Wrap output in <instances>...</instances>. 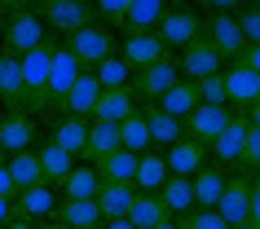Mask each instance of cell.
<instances>
[{
    "label": "cell",
    "instance_id": "cell-45",
    "mask_svg": "<svg viewBox=\"0 0 260 229\" xmlns=\"http://www.w3.org/2000/svg\"><path fill=\"white\" fill-rule=\"evenodd\" d=\"M243 119H247V128H256V133H260V102L251 110H243Z\"/></svg>",
    "mask_w": 260,
    "mask_h": 229
},
{
    "label": "cell",
    "instance_id": "cell-37",
    "mask_svg": "<svg viewBox=\"0 0 260 229\" xmlns=\"http://www.w3.org/2000/svg\"><path fill=\"white\" fill-rule=\"evenodd\" d=\"M128 18V0H97V27H123Z\"/></svg>",
    "mask_w": 260,
    "mask_h": 229
},
{
    "label": "cell",
    "instance_id": "cell-38",
    "mask_svg": "<svg viewBox=\"0 0 260 229\" xmlns=\"http://www.w3.org/2000/svg\"><path fill=\"white\" fill-rule=\"evenodd\" d=\"M238 172H260V133L247 128V141H243V159H238Z\"/></svg>",
    "mask_w": 260,
    "mask_h": 229
},
{
    "label": "cell",
    "instance_id": "cell-49",
    "mask_svg": "<svg viewBox=\"0 0 260 229\" xmlns=\"http://www.w3.org/2000/svg\"><path fill=\"white\" fill-rule=\"evenodd\" d=\"M154 229H181V220H164V225H154Z\"/></svg>",
    "mask_w": 260,
    "mask_h": 229
},
{
    "label": "cell",
    "instance_id": "cell-17",
    "mask_svg": "<svg viewBox=\"0 0 260 229\" xmlns=\"http://www.w3.org/2000/svg\"><path fill=\"white\" fill-rule=\"evenodd\" d=\"M164 18H168V0H128L123 31H128V36H154Z\"/></svg>",
    "mask_w": 260,
    "mask_h": 229
},
{
    "label": "cell",
    "instance_id": "cell-9",
    "mask_svg": "<svg viewBox=\"0 0 260 229\" xmlns=\"http://www.w3.org/2000/svg\"><path fill=\"white\" fill-rule=\"evenodd\" d=\"M84 71H80V62L67 53V44H57L53 49V62H49V106L62 115V102H67V93L75 88V80H80Z\"/></svg>",
    "mask_w": 260,
    "mask_h": 229
},
{
    "label": "cell",
    "instance_id": "cell-35",
    "mask_svg": "<svg viewBox=\"0 0 260 229\" xmlns=\"http://www.w3.org/2000/svg\"><path fill=\"white\" fill-rule=\"evenodd\" d=\"M88 75H93V80L102 84V88H128V80H133V71H128V67L119 62V53H115V57H106V62H102L97 71H88Z\"/></svg>",
    "mask_w": 260,
    "mask_h": 229
},
{
    "label": "cell",
    "instance_id": "cell-10",
    "mask_svg": "<svg viewBox=\"0 0 260 229\" xmlns=\"http://www.w3.org/2000/svg\"><path fill=\"white\" fill-rule=\"evenodd\" d=\"M177 71H181V80L199 84V80H212V75H220V71H225V62H220V53H216L207 40H194L190 49L177 57Z\"/></svg>",
    "mask_w": 260,
    "mask_h": 229
},
{
    "label": "cell",
    "instance_id": "cell-42",
    "mask_svg": "<svg viewBox=\"0 0 260 229\" xmlns=\"http://www.w3.org/2000/svg\"><path fill=\"white\" fill-rule=\"evenodd\" d=\"M238 62H243V67H247V71H251V75H256V80H260V44H247V49H243V57H238Z\"/></svg>",
    "mask_w": 260,
    "mask_h": 229
},
{
    "label": "cell",
    "instance_id": "cell-15",
    "mask_svg": "<svg viewBox=\"0 0 260 229\" xmlns=\"http://www.w3.org/2000/svg\"><path fill=\"white\" fill-rule=\"evenodd\" d=\"M159 57H168V49L159 44V36H123V44H119V62L128 71H146V67H154Z\"/></svg>",
    "mask_w": 260,
    "mask_h": 229
},
{
    "label": "cell",
    "instance_id": "cell-18",
    "mask_svg": "<svg viewBox=\"0 0 260 229\" xmlns=\"http://www.w3.org/2000/svg\"><path fill=\"white\" fill-rule=\"evenodd\" d=\"M225 181H230V172H225V168H216V163L199 168V172L190 176V185H194V207H203V212H216L220 194H225Z\"/></svg>",
    "mask_w": 260,
    "mask_h": 229
},
{
    "label": "cell",
    "instance_id": "cell-4",
    "mask_svg": "<svg viewBox=\"0 0 260 229\" xmlns=\"http://www.w3.org/2000/svg\"><path fill=\"white\" fill-rule=\"evenodd\" d=\"M159 44L164 49H190L194 40H203V18H199V9H190V5H168V18L159 22Z\"/></svg>",
    "mask_w": 260,
    "mask_h": 229
},
{
    "label": "cell",
    "instance_id": "cell-21",
    "mask_svg": "<svg viewBox=\"0 0 260 229\" xmlns=\"http://www.w3.org/2000/svg\"><path fill=\"white\" fill-rule=\"evenodd\" d=\"M137 110V97H133V88H102V97H97V110L88 123H123L128 115Z\"/></svg>",
    "mask_w": 260,
    "mask_h": 229
},
{
    "label": "cell",
    "instance_id": "cell-32",
    "mask_svg": "<svg viewBox=\"0 0 260 229\" xmlns=\"http://www.w3.org/2000/svg\"><path fill=\"white\" fill-rule=\"evenodd\" d=\"M123 220H128L133 229H154V225H164V220H172V216L164 212V203H159V194H137Z\"/></svg>",
    "mask_w": 260,
    "mask_h": 229
},
{
    "label": "cell",
    "instance_id": "cell-27",
    "mask_svg": "<svg viewBox=\"0 0 260 229\" xmlns=\"http://www.w3.org/2000/svg\"><path fill=\"white\" fill-rule=\"evenodd\" d=\"M53 220H57L62 229H102L97 199H93V203H71V199H62V203H57V212H53Z\"/></svg>",
    "mask_w": 260,
    "mask_h": 229
},
{
    "label": "cell",
    "instance_id": "cell-40",
    "mask_svg": "<svg viewBox=\"0 0 260 229\" xmlns=\"http://www.w3.org/2000/svg\"><path fill=\"white\" fill-rule=\"evenodd\" d=\"M181 229H230V225H225L216 212H203V207H194L190 216H181Z\"/></svg>",
    "mask_w": 260,
    "mask_h": 229
},
{
    "label": "cell",
    "instance_id": "cell-24",
    "mask_svg": "<svg viewBox=\"0 0 260 229\" xmlns=\"http://www.w3.org/2000/svg\"><path fill=\"white\" fill-rule=\"evenodd\" d=\"M97 189H102L97 168H93V163H75V172L62 181V199H71V203H93Z\"/></svg>",
    "mask_w": 260,
    "mask_h": 229
},
{
    "label": "cell",
    "instance_id": "cell-3",
    "mask_svg": "<svg viewBox=\"0 0 260 229\" xmlns=\"http://www.w3.org/2000/svg\"><path fill=\"white\" fill-rule=\"evenodd\" d=\"M67 53L80 62V71H97L106 57H115L119 53V44H115V36H110L106 27H84V31H75V36H67Z\"/></svg>",
    "mask_w": 260,
    "mask_h": 229
},
{
    "label": "cell",
    "instance_id": "cell-1",
    "mask_svg": "<svg viewBox=\"0 0 260 229\" xmlns=\"http://www.w3.org/2000/svg\"><path fill=\"white\" fill-rule=\"evenodd\" d=\"M31 14L40 18L49 31L75 36V31H84V27H93V22H97V5H93V0H36Z\"/></svg>",
    "mask_w": 260,
    "mask_h": 229
},
{
    "label": "cell",
    "instance_id": "cell-13",
    "mask_svg": "<svg viewBox=\"0 0 260 229\" xmlns=\"http://www.w3.org/2000/svg\"><path fill=\"white\" fill-rule=\"evenodd\" d=\"M0 102L5 115H22V57L0 49Z\"/></svg>",
    "mask_w": 260,
    "mask_h": 229
},
{
    "label": "cell",
    "instance_id": "cell-46",
    "mask_svg": "<svg viewBox=\"0 0 260 229\" xmlns=\"http://www.w3.org/2000/svg\"><path fill=\"white\" fill-rule=\"evenodd\" d=\"M14 9H18V0H0V27H5V18L14 14Z\"/></svg>",
    "mask_w": 260,
    "mask_h": 229
},
{
    "label": "cell",
    "instance_id": "cell-47",
    "mask_svg": "<svg viewBox=\"0 0 260 229\" xmlns=\"http://www.w3.org/2000/svg\"><path fill=\"white\" fill-rule=\"evenodd\" d=\"M102 229H133V225H128V220L119 216V220H102Z\"/></svg>",
    "mask_w": 260,
    "mask_h": 229
},
{
    "label": "cell",
    "instance_id": "cell-16",
    "mask_svg": "<svg viewBox=\"0 0 260 229\" xmlns=\"http://www.w3.org/2000/svg\"><path fill=\"white\" fill-rule=\"evenodd\" d=\"M243 141H247V119H243V115H234L230 128L207 146V154L216 159V168H238V159H243Z\"/></svg>",
    "mask_w": 260,
    "mask_h": 229
},
{
    "label": "cell",
    "instance_id": "cell-11",
    "mask_svg": "<svg viewBox=\"0 0 260 229\" xmlns=\"http://www.w3.org/2000/svg\"><path fill=\"white\" fill-rule=\"evenodd\" d=\"M247 199H251V176H247V172H234L230 181H225V194H220V203H216V216L230 229L247 225Z\"/></svg>",
    "mask_w": 260,
    "mask_h": 229
},
{
    "label": "cell",
    "instance_id": "cell-53",
    "mask_svg": "<svg viewBox=\"0 0 260 229\" xmlns=\"http://www.w3.org/2000/svg\"><path fill=\"white\" fill-rule=\"evenodd\" d=\"M0 159H5V154H0Z\"/></svg>",
    "mask_w": 260,
    "mask_h": 229
},
{
    "label": "cell",
    "instance_id": "cell-30",
    "mask_svg": "<svg viewBox=\"0 0 260 229\" xmlns=\"http://www.w3.org/2000/svg\"><path fill=\"white\" fill-rule=\"evenodd\" d=\"M137 159H141V154L115 150V154H106V159L93 163V168H97V176H102L106 185H133V176H137Z\"/></svg>",
    "mask_w": 260,
    "mask_h": 229
},
{
    "label": "cell",
    "instance_id": "cell-6",
    "mask_svg": "<svg viewBox=\"0 0 260 229\" xmlns=\"http://www.w3.org/2000/svg\"><path fill=\"white\" fill-rule=\"evenodd\" d=\"M230 119H234V110H230V106H203V102H199V106H194L190 115L181 119V128H185V137H190V141H199V146H212V141H216V137L230 128Z\"/></svg>",
    "mask_w": 260,
    "mask_h": 229
},
{
    "label": "cell",
    "instance_id": "cell-23",
    "mask_svg": "<svg viewBox=\"0 0 260 229\" xmlns=\"http://www.w3.org/2000/svg\"><path fill=\"white\" fill-rule=\"evenodd\" d=\"M5 172H9V181H14V194H22V189H36V185H44L40 154H36V150H22V154H14V159H5Z\"/></svg>",
    "mask_w": 260,
    "mask_h": 229
},
{
    "label": "cell",
    "instance_id": "cell-34",
    "mask_svg": "<svg viewBox=\"0 0 260 229\" xmlns=\"http://www.w3.org/2000/svg\"><path fill=\"white\" fill-rule=\"evenodd\" d=\"M119 150H128V154H146L150 150V128H146V110L141 106L119 123Z\"/></svg>",
    "mask_w": 260,
    "mask_h": 229
},
{
    "label": "cell",
    "instance_id": "cell-44",
    "mask_svg": "<svg viewBox=\"0 0 260 229\" xmlns=\"http://www.w3.org/2000/svg\"><path fill=\"white\" fill-rule=\"evenodd\" d=\"M14 220V199H0V229Z\"/></svg>",
    "mask_w": 260,
    "mask_h": 229
},
{
    "label": "cell",
    "instance_id": "cell-51",
    "mask_svg": "<svg viewBox=\"0 0 260 229\" xmlns=\"http://www.w3.org/2000/svg\"><path fill=\"white\" fill-rule=\"evenodd\" d=\"M251 181H260V172H256V176H251Z\"/></svg>",
    "mask_w": 260,
    "mask_h": 229
},
{
    "label": "cell",
    "instance_id": "cell-26",
    "mask_svg": "<svg viewBox=\"0 0 260 229\" xmlns=\"http://www.w3.org/2000/svg\"><path fill=\"white\" fill-rule=\"evenodd\" d=\"M159 203H164V212L172 216V220H181V216L194 212V185L185 176H168L164 189H159Z\"/></svg>",
    "mask_w": 260,
    "mask_h": 229
},
{
    "label": "cell",
    "instance_id": "cell-7",
    "mask_svg": "<svg viewBox=\"0 0 260 229\" xmlns=\"http://www.w3.org/2000/svg\"><path fill=\"white\" fill-rule=\"evenodd\" d=\"M203 40L220 53V62H238L243 49H247L243 31H238V22H234V14H207L203 18Z\"/></svg>",
    "mask_w": 260,
    "mask_h": 229
},
{
    "label": "cell",
    "instance_id": "cell-50",
    "mask_svg": "<svg viewBox=\"0 0 260 229\" xmlns=\"http://www.w3.org/2000/svg\"><path fill=\"white\" fill-rule=\"evenodd\" d=\"M36 229H62V225H57V220H44V225H36Z\"/></svg>",
    "mask_w": 260,
    "mask_h": 229
},
{
    "label": "cell",
    "instance_id": "cell-12",
    "mask_svg": "<svg viewBox=\"0 0 260 229\" xmlns=\"http://www.w3.org/2000/svg\"><path fill=\"white\" fill-rule=\"evenodd\" d=\"M22 150H36V119L31 115H5L0 110V154L14 159Z\"/></svg>",
    "mask_w": 260,
    "mask_h": 229
},
{
    "label": "cell",
    "instance_id": "cell-41",
    "mask_svg": "<svg viewBox=\"0 0 260 229\" xmlns=\"http://www.w3.org/2000/svg\"><path fill=\"white\" fill-rule=\"evenodd\" d=\"M247 225L260 229V181H251V199H247Z\"/></svg>",
    "mask_w": 260,
    "mask_h": 229
},
{
    "label": "cell",
    "instance_id": "cell-33",
    "mask_svg": "<svg viewBox=\"0 0 260 229\" xmlns=\"http://www.w3.org/2000/svg\"><path fill=\"white\" fill-rule=\"evenodd\" d=\"M154 106L164 110V115H172V119H185V115L199 106V88H194L190 80H177L164 97H159V102H154Z\"/></svg>",
    "mask_w": 260,
    "mask_h": 229
},
{
    "label": "cell",
    "instance_id": "cell-22",
    "mask_svg": "<svg viewBox=\"0 0 260 229\" xmlns=\"http://www.w3.org/2000/svg\"><path fill=\"white\" fill-rule=\"evenodd\" d=\"M146 110V128H150V150H159V154H164L168 146H177L181 137H185V128H181V119H172V115H164V110L154 106H141Z\"/></svg>",
    "mask_w": 260,
    "mask_h": 229
},
{
    "label": "cell",
    "instance_id": "cell-31",
    "mask_svg": "<svg viewBox=\"0 0 260 229\" xmlns=\"http://www.w3.org/2000/svg\"><path fill=\"white\" fill-rule=\"evenodd\" d=\"M133 199H137L133 185H106L102 181V189H97V212H102V220H119V216H128Z\"/></svg>",
    "mask_w": 260,
    "mask_h": 229
},
{
    "label": "cell",
    "instance_id": "cell-29",
    "mask_svg": "<svg viewBox=\"0 0 260 229\" xmlns=\"http://www.w3.org/2000/svg\"><path fill=\"white\" fill-rule=\"evenodd\" d=\"M49 141H53L57 150H67L71 159L80 163L84 159V141H88V123H84V119H67V115H62V119L53 123V137H49Z\"/></svg>",
    "mask_w": 260,
    "mask_h": 229
},
{
    "label": "cell",
    "instance_id": "cell-19",
    "mask_svg": "<svg viewBox=\"0 0 260 229\" xmlns=\"http://www.w3.org/2000/svg\"><path fill=\"white\" fill-rule=\"evenodd\" d=\"M57 203H53V189L49 185H36V189H22V194H14V220H53Z\"/></svg>",
    "mask_w": 260,
    "mask_h": 229
},
{
    "label": "cell",
    "instance_id": "cell-5",
    "mask_svg": "<svg viewBox=\"0 0 260 229\" xmlns=\"http://www.w3.org/2000/svg\"><path fill=\"white\" fill-rule=\"evenodd\" d=\"M181 80V71H177V57L168 53V57H159L154 67H146V71H133V80H128V88H133V97H146V102H159V97L172 88V84Z\"/></svg>",
    "mask_w": 260,
    "mask_h": 229
},
{
    "label": "cell",
    "instance_id": "cell-36",
    "mask_svg": "<svg viewBox=\"0 0 260 229\" xmlns=\"http://www.w3.org/2000/svg\"><path fill=\"white\" fill-rule=\"evenodd\" d=\"M234 22H238V31H243V44H260V0L256 5H243Z\"/></svg>",
    "mask_w": 260,
    "mask_h": 229
},
{
    "label": "cell",
    "instance_id": "cell-8",
    "mask_svg": "<svg viewBox=\"0 0 260 229\" xmlns=\"http://www.w3.org/2000/svg\"><path fill=\"white\" fill-rule=\"evenodd\" d=\"M220 84H225V102H230L234 115H243V110H251L260 102V80L243 62H230V67L220 71Z\"/></svg>",
    "mask_w": 260,
    "mask_h": 229
},
{
    "label": "cell",
    "instance_id": "cell-14",
    "mask_svg": "<svg viewBox=\"0 0 260 229\" xmlns=\"http://www.w3.org/2000/svg\"><path fill=\"white\" fill-rule=\"evenodd\" d=\"M164 163H168V176H185V181H190L199 168H207V146H199V141H190V137H181L177 146L164 150Z\"/></svg>",
    "mask_w": 260,
    "mask_h": 229
},
{
    "label": "cell",
    "instance_id": "cell-48",
    "mask_svg": "<svg viewBox=\"0 0 260 229\" xmlns=\"http://www.w3.org/2000/svg\"><path fill=\"white\" fill-rule=\"evenodd\" d=\"M5 229H36V225H31V220H9Z\"/></svg>",
    "mask_w": 260,
    "mask_h": 229
},
{
    "label": "cell",
    "instance_id": "cell-25",
    "mask_svg": "<svg viewBox=\"0 0 260 229\" xmlns=\"http://www.w3.org/2000/svg\"><path fill=\"white\" fill-rule=\"evenodd\" d=\"M164 181H168V163H164V154H159V150H146V154L137 159L133 189H137V194H159V189H164Z\"/></svg>",
    "mask_w": 260,
    "mask_h": 229
},
{
    "label": "cell",
    "instance_id": "cell-43",
    "mask_svg": "<svg viewBox=\"0 0 260 229\" xmlns=\"http://www.w3.org/2000/svg\"><path fill=\"white\" fill-rule=\"evenodd\" d=\"M0 199H14V181L5 172V159H0Z\"/></svg>",
    "mask_w": 260,
    "mask_h": 229
},
{
    "label": "cell",
    "instance_id": "cell-39",
    "mask_svg": "<svg viewBox=\"0 0 260 229\" xmlns=\"http://www.w3.org/2000/svg\"><path fill=\"white\" fill-rule=\"evenodd\" d=\"M194 88H199V102H203V106H230V102H225V84H220V75L199 80Z\"/></svg>",
    "mask_w": 260,
    "mask_h": 229
},
{
    "label": "cell",
    "instance_id": "cell-20",
    "mask_svg": "<svg viewBox=\"0 0 260 229\" xmlns=\"http://www.w3.org/2000/svg\"><path fill=\"white\" fill-rule=\"evenodd\" d=\"M97 97H102V84L84 71L80 80H75V88L67 93V102H62V115H67V119H84V123H88V119H93V110H97Z\"/></svg>",
    "mask_w": 260,
    "mask_h": 229
},
{
    "label": "cell",
    "instance_id": "cell-2",
    "mask_svg": "<svg viewBox=\"0 0 260 229\" xmlns=\"http://www.w3.org/2000/svg\"><path fill=\"white\" fill-rule=\"evenodd\" d=\"M0 40H5V49H9V53L22 57V53H31V49L49 44V27H44L36 14H31L27 0H18V9L5 18V27H0Z\"/></svg>",
    "mask_w": 260,
    "mask_h": 229
},
{
    "label": "cell",
    "instance_id": "cell-52",
    "mask_svg": "<svg viewBox=\"0 0 260 229\" xmlns=\"http://www.w3.org/2000/svg\"><path fill=\"white\" fill-rule=\"evenodd\" d=\"M238 229H251V225H238Z\"/></svg>",
    "mask_w": 260,
    "mask_h": 229
},
{
    "label": "cell",
    "instance_id": "cell-28",
    "mask_svg": "<svg viewBox=\"0 0 260 229\" xmlns=\"http://www.w3.org/2000/svg\"><path fill=\"white\" fill-rule=\"evenodd\" d=\"M36 154H40V172H44V185L53 189L62 185L71 172H75V159H71L67 150H57L53 141H44V146H36Z\"/></svg>",
    "mask_w": 260,
    "mask_h": 229
}]
</instances>
